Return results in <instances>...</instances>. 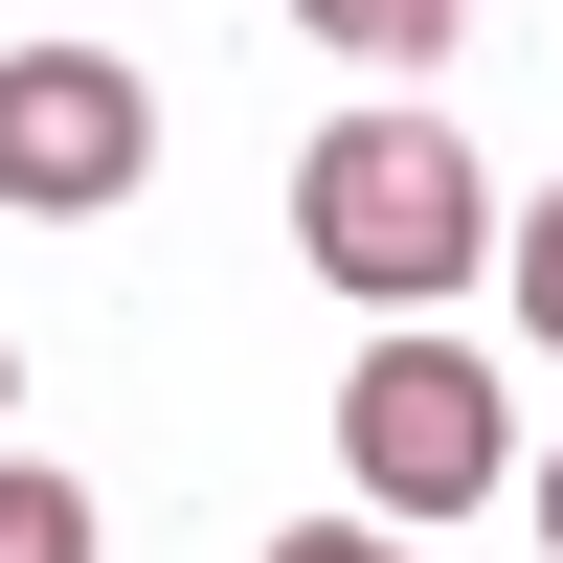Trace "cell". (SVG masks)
<instances>
[{
    "instance_id": "2",
    "label": "cell",
    "mask_w": 563,
    "mask_h": 563,
    "mask_svg": "<svg viewBox=\"0 0 563 563\" xmlns=\"http://www.w3.org/2000/svg\"><path fill=\"white\" fill-rule=\"evenodd\" d=\"M339 474H361V519H474L496 474H519V406H496V361L474 339H429V316H384L361 339V384H339Z\"/></svg>"
},
{
    "instance_id": "4",
    "label": "cell",
    "mask_w": 563,
    "mask_h": 563,
    "mask_svg": "<svg viewBox=\"0 0 563 563\" xmlns=\"http://www.w3.org/2000/svg\"><path fill=\"white\" fill-rule=\"evenodd\" d=\"M294 23L339 45V68H384V90H406V68H451V23H474V0H294Z\"/></svg>"
},
{
    "instance_id": "6",
    "label": "cell",
    "mask_w": 563,
    "mask_h": 563,
    "mask_svg": "<svg viewBox=\"0 0 563 563\" xmlns=\"http://www.w3.org/2000/svg\"><path fill=\"white\" fill-rule=\"evenodd\" d=\"M519 316H541V339H563V180H541V203H519Z\"/></svg>"
},
{
    "instance_id": "3",
    "label": "cell",
    "mask_w": 563,
    "mask_h": 563,
    "mask_svg": "<svg viewBox=\"0 0 563 563\" xmlns=\"http://www.w3.org/2000/svg\"><path fill=\"white\" fill-rule=\"evenodd\" d=\"M135 180H158V90H135L113 45H23V68H0V203L90 225V203H135Z\"/></svg>"
},
{
    "instance_id": "5",
    "label": "cell",
    "mask_w": 563,
    "mask_h": 563,
    "mask_svg": "<svg viewBox=\"0 0 563 563\" xmlns=\"http://www.w3.org/2000/svg\"><path fill=\"white\" fill-rule=\"evenodd\" d=\"M0 563H90V496L68 474H0Z\"/></svg>"
},
{
    "instance_id": "9",
    "label": "cell",
    "mask_w": 563,
    "mask_h": 563,
    "mask_svg": "<svg viewBox=\"0 0 563 563\" xmlns=\"http://www.w3.org/2000/svg\"><path fill=\"white\" fill-rule=\"evenodd\" d=\"M0 384H23V361H0Z\"/></svg>"
},
{
    "instance_id": "8",
    "label": "cell",
    "mask_w": 563,
    "mask_h": 563,
    "mask_svg": "<svg viewBox=\"0 0 563 563\" xmlns=\"http://www.w3.org/2000/svg\"><path fill=\"white\" fill-rule=\"evenodd\" d=\"M541 541H563V451H541Z\"/></svg>"
},
{
    "instance_id": "7",
    "label": "cell",
    "mask_w": 563,
    "mask_h": 563,
    "mask_svg": "<svg viewBox=\"0 0 563 563\" xmlns=\"http://www.w3.org/2000/svg\"><path fill=\"white\" fill-rule=\"evenodd\" d=\"M271 563H429V541H406V519H294Z\"/></svg>"
},
{
    "instance_id": "1",
    "label": "cell",
    "mask_w": 563,
    "mask_h": 563,
    "mask_svg": "<svg viewBox=\"0 0 563 563\" xmlns=\"http://www.w3.org/2000/svg\"><path fill=\"white\" fill-rule=\"evenodd\" d=\"M294 249H316V294H384V316L474 294V249H496L474 135H451V113H316V158H294Z\"/></svg>"
}]
</instances>
